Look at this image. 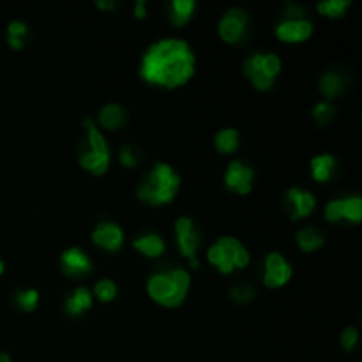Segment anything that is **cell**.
I'll list each match as a JSON object with an SVG mask.
<instances>
[{
  "label": "cell",
  "mask_w": 362,
  "mask_h": 362,
  "mask_svg": "<svg viewBox=\"0 0 362 362\" xmlns=\"http://www.w3.org/2000/svg\"><path fill=\"white\" fill-rule=\"evenodd\" d=\"M140 75L149 84L180 87L195 75V53L182 39H161L142 59Z\"/></svg>",
  "instance_id": "cell-1"
},
{
  "label": "cell",
  "mask_w": 362,
  "mask_h": 362,
  "mask_svg": "<svg viewBox=\"0 0 362 362\" xmlns=\"http://www.w3.org/2000/svg\"><path fill=\"white\" fill-rule=\"evenodd\" d=\"M180 186V177L168 163H155L151 175L140 184L138 198L151 205H164L175 198Z\"/></svg>",
  "instance_id": "cell-2"
},
{
  "label": "cell",
  "mask_w": 362,
  "mask_h": 362,
  "mask_svg": "<svg viewBox=\"0 0 362 362\" xmlns=\"http://www.w3.org/2000/svg\"><path fill=\"white\" fill-rule=\"evenodd\" d=\"M189 274L182 269H173L170 272L154 274L147 283V290L155 303L168 307L179 306L189 288Z\"/></svg>",
  "instance_id": "cell-3"
},
{
  "label": "cell",
  "mask_w": 362,
  "mask_h": 362,
  "mask_svg": "<svg viewBox=\"0 0 362 362\" xmlns=\"http://www.w3.org/2000/svg\"><path fill=\"white\" fill-rule=\"evenodd\" d=\"M209 262L218 267L219 272L230 274L234 269H244L249 263V253L246 247L234 237H223L214 246L209 247Z\"/></svg>",
  "instance_id": "cell-4"
},
{
  "label": "cell",
  "mask_w": 362,
  "mask_h": 362,
  "mask_svg": "<svg viewBox=\"0 0 362 362\" xmlns=\"http://www.w3.org/2000/svg\"><path fill=\"white\" fill-rule=\"evenodd\" d=\"M281 69V60L274 53H256L244 62V75L249 76L258 90H267L274 84V78Z\"/></svg>",
  "instance_id": "cell-5"
},
{
  "label": "cell",
  "mask_w": 362,
  "mask_h": 362,
  "mask_svg": "<svg viewBox=\"0 0 362 362\" xmlns=\"http://www.w3.org/2000/svg\"><path fill=\"white\" fill-rule=\"evenodd\" d=\"M247 15L242 9H231L219 23V36L227 43H239L246 34Z\"/></svg>",
  "instance_id": "cell-6"
},
{
  "label": "cell",
  "mask_w": 362,
  "mask_h": 362,
  "mask_svg": "<svg viewBox=\"0 0 362 362\" xmlns=\"http://www.w3.org/2000/svg\"><path fill=\"white\" fill-rule=\"evenodd\" d=\"M292 278V267L279 253H271L265 260V278L263 283L267 287H283Z\"/></svg>",
  "instance_id": "cell-7"
},
{
  "label": "cell",
  "mask_w": 362,
  "mask_h": 362,
  "mask_svg": "<svg viewBox=\"0 0 362 362\" xmlns=\"http://www.w3.org/2000/svg\"><path fill=\"white\" fill-rule=\"evenodd\" d=\"M253 179H255V171L244 163H240V161H231L228 164L227 173H225L227 186L230 187L231 191H237L240 195H246V193L251 191Z\"/></svg>",
  "instance_id": "cell-8"
},
{
  "label": "cell",
  "mask_w": 362,
  "mask_h": 362,
  "mask_svg": "<svg viewBox=\"0 0 362 362\" xmlns=\"http://www.w3.org/2000/svg\"><path fill=\"white\" fill-rule=\"evenodd\" d=\"M177 240H179V247L182 251V255L187 258H196V249L200 246V237L195 230V225L189 218L177 219L175 223Z\"/></svg>",
  "instance_id": "cell-9"
},
{
  "label": "cell",
  "mask_w": 362,
  "mask_h": 362,
  "mask_svg": "<svg viewBox=\"0 0 362 362\" xmlns=\"http://www.w3.org/2000/svg\"><path fill=\"white\" fill-rule=\"evenodd\" d=\"M276 34L285 43H301L306 41L313 34V25L311 21L298 18V20H285L278 25Z\"/></svg>",
  "instance_id": "cell-10"
},
{
  "label": "cell",
  "mask_w": 362,
  "mask_h": 362,
  "mask_svg": "<svg viewBox=\"0 0 362 362\" xmlns=\"http://www.w3.org/2000/svg\"><path fill=\"white\" fill-rule=\"evenodd\" d=\"M62 269L68 276H84L88 274L92 269V262L80 247H71V249L62 253Z\"/></svg>",
  "instance_id": "cell-11"
},
{
  "label": "cell",
  "mask_w": 362,
  "mask_h": 362,
  "mask_svg": "<svg viewBox=\"0 0 362 362\" xmlns=\"http://www.w3.org/2000/svg\"><path fill=\"white\" fill-rule=\"evenodd\" d=\"M92 240L103 249L117 251L122 246L124 234L115 223H101L96 230L92 231Z\"/></svg>",
  "instance_id": "cell-12"
},
{
  "label": "cell",
  "mask_w": 362,
  "mask_h": 362,
  "mask_svg": "<svg viewBox=\"0 0 362 362\" xmlns=\"http://www.w3.org/2000/svg\"><path fill=\"white\" fill-rule=\"evenodd\" d=\"M288 202L294 205V211H292V219H301L306 218L311 214V211L314 209L316 202H314V196L309 191H303L298 187H292L287 193Z\"/></svg>",
  "instance_id": "cell-13"
},
{
  "label": "cell",
  "mask_w": 362,
  "mask_h": 362,
  "mask_svg": "<svg viewBox=\"0 0 362 362\" xmlns=\"http://www.w3.org/2000/svg\"><path fill=\"white\" fill-rule=\"evenodd\" d=\"M92 307V294L87 288H76L68 298H66V311L69 314H82L84 311Z\"/></svg>",
  "instance_id": "cell-14"
},
{
  "label": "cell",
  "mask_w": 362,
  "mask_h": 362,
  "mask_svg": "<svg viewBox=\"0 0 362 362\" xmlns=\"http://www.w3.org/2000/svg\"><path fill=\"white\" fill-rule=\"evenodd\" d=\"M133 246H135L140 253H144L145 256H151V258L160 256L164 251V242L158 234L142 235V237H138V239L135 240Z\"/></svg>",
  "instance_id": "cell-15"
},
{
  "label": "cell",
  "mask_w": 362,
  "mask_h": 362,
  "mask_svg": "<svg viewBox=\"0 0 362 362\" xmlns=\"http://www.w3.org/2000/svg\"><path fill=\"white\" fill-rule=\"evenodd\" d=\"M336 160L334 155L330 154H320L311 160V173L313 179L318 182H325L332 175V168H334Z\"/></svg>",
  "instance_id": "cell-16"
},
{
  "label": "cell",
  "mask_w": 362,
  "mask_h": 362,
  "mask_svg": "<svg viewBox=\"0 0 362 362\" xmlns=\"http://www.w3.org/2000/svg\"><path fill=\"white\" fill-rule=\"evenodd\" d=\"M80 163L85 170L92 171L94 175H103L104 171L108 170V164H110V154H99V152L87 151L82 155Z\"/></svg>",
  "instance_id": "cell-17"
},
{
  "label": "cell",
  "mask_w": 362,
  "mask_h": 362,
  "mask_svg": "<svg viewBox=\"0 0 362 362\" xmlns=\"http://www.w3.org/2000/svg\"><path fill=\"white\" fill-rule=\"evenodd\" d=\"M99 120L106 129H119L126 122V110L119 104H108L101 110Z\"/></svg>",
  "instance_id": "cell-18"
},
{
  "label": "cell",
  "mask_w": 362,
  "mask_h": 362,
  "mask_svg": "<svg viewBox=\"0 0 362 362\" xmlns=\"http://www.w3.org/2000/svg\"><path fill=\"white\" fill-rule=\"evenodd\" d=\"M297 244L301 246V249L307 251H316L318 247L323 246V237L320 235V231L313 227L303 228V230L297 234Z\"/></svg>",
  "instance_id": "cell-19"
},
{
  "label": "cell",
  "mask_w": 362,
  "mask_h": 362,
  "mask_svg": "<svg viewBox=\"0 0 362 362\" xmlns=\"http://www.w3.org/2000/svg\"><path fill=\"white\" fill-rule=\"evenodd\" d=\"M195 11L193 0H173L170 4V18L173 25H184Z\"/></svg>",
  "instance_id": "cell-20"
},
{
  "label": "cell",
  "mask_w": 362,
  "mask_h": 362,
  "mask_svg": "<svg viewBox=\"0 0 362 362\" xmlns=\"http://www.w3.org/2000/svg\"><path fill=\"white\" fill-rule=\"evenodd\" d=\"M216 149L219 152H225V154H230V152L237 151L239 147V133L235 129H221L216 135Z\"/></svg>",
  "instance_id": "cell-21"
},
{
  "label": "cell",
  "mask_w": 362,
  "mask_h": 362,
  "mask_svg": "<svg viewBox=\"0 0 362 362\" xmlns=\"http://www.w3.org/2000/svg\"><path fill=\"white\" fill-rule=\"evenodd\" d=\"M28 36V27L27 23H23V21L17 20V21H11L8 27V43L11 48L15 50H20L23 48L25 44V39H27Z\"/></svg>",
  "instance_id": "cell-22"
},
{
  "label": "cell",
  "mask_w": 362,
  "mask_h": 362,
  "mask_svg": "<svg viewBox=\"0 0 362 362\" xmlns=\"http://www.w3.org/2000/svg\"><path fill=\"white\" fill-rule=\"evenodd\" d=\"M343 88V78L334 71H329L322 76V80H320V90H322L323 96L327 99H332L341 92Z\"/></svg>",
  "instance_id": "cell-23"
},
{
  "label": "cell",
  "mask_w": 362,
  "mask_h": 362,
  "mask_svg": "<svg viewBox=\"0 0 362 362\" xmlns=\"http://www.w3.org/2000/svg\"><path fill=\"white\" fill-rule=\"evenodd\" d=\"M343 203V219H348L352 223H359L362 219V200L359 196L341 200Z\"/></svg>",
  "instance_id": "cell-24"
},
{
  "label": "cell",
  "mask_w": 362,
  "mask_h": 362,
  "mask_svg": "<svg viewBox=\"0 0 362 362\" xmlns=\"http://www.w3.org/2000/svg\"><path fill=\"white\" fill-rule=\"evenodd\" d=\"M348 6H350V0H325L318 4V11L325 17H343Z\"/></svg>",
  "instance_id": "cell-25"
},
{
  "label": "cell",
  "mask_w": 362,
  "mask_h": 362,
  "mask_svg": "<svg viewBox=\"0 0 362 362\" xmlns=\"http://www.w3.org/2000/svg\"><path fill=\"white\" fill-rule=\"evenodd\" d=\"M37 303H39V292L37 290H25L17 295V304L23 311H34Z\"/></svg>",
  "instance_id": "cell-26"
},
{
  "label": "cell",
  "mask_w": 362,
  "mask_h": 362,
  "mask_svg": "<svg viewBox=\"0 0 362 362\" xmlns=\"http://www.w3.org/2000/svg\"><path fill=\"white\" fill-rule=\"evenodd\" d=\"M96 297L99 298V301H103V303H110V301H113V297L117 295V287L115 283L110 281V279H103V281H99L96 285Z\"/></svg>",
  "instance_id": "cell-27"
},
{
  "label": "cell",
  "mask_w": 362,
  "mask_h": 362,
  "mask_svg": "<svg viewBox=\"0 0 362 362\" xmlns=\"http://www.w3.org/2000/svg\"><path fill=\"white\" fill-rule=\"evenodd\" d=\"M230 297L234 298L235 303L246 304L249 303V301H253V297H255V290H253L251 287H247V285H237V287H231Z\"/></svg>",
  "instance_id": "cell-28"
},
{
  "label": "cell",
  "mask_w": 362,
  "mask_h": 362,
  "mask_svg": "<svg viewBox=\"0 0 362 362\" xmlns=\"http://www.w3.org/2000/svg\"><path fill=\"white\" fill-rule=\"evenodd\" d=\"M313 117L318 124H327L334 119V108L329 103H318L313 108Z\"/></svg>",
  "instance_id": "cell-29"
},
{
  "label": "cell",
  "mask_w": 362,
  "mask_h": 362,
  "mask_svg": "<svg viewBox=\"0 0 362 362\" xmlns=\"http://www.w3.org/2000/svg\"><path fill=\"white\" fill-rule=\"evenodd\" d=\"M325 218H327V221H330V223H334V221H339V219H343L341 200H332V202L327 203Z\"/></svg>",
  "instance_id": "cell-30"
},
{
  "label": "cell",
  "mask_w": 362,
  "mask_h": 362,
  "mask_svg": "<svg viewBox=\"0 0 362 362\" xmlns=\"http://www.w3.org/2000/svg\"><path fill=\"white\" fill-rule=\"evenodd\" d=\"M120 163L128 168H133L138 164V155H136V151L131 145H124L120 149Z\"/></svg>",
  "instance_id": "cell-31"
},
{
  "label": "cell",
  "mask_w": 362,
  "mask_h": 362,
  "mask_svg": "<svg viewBox=\"0 0 362 362\" xmlns=\"http://www.w3.org/2000/svg\"><path fill=\"white\" fill-rule=\"evenodd\" d=\"M357 339H359V334L354 327H348V329L343 330V334H341L343 348H346V350H352V348L355 346V343H357Z\"/></svg>",
  "instance_id": "cell-32"
},
{
  "label": "cell",
  "mask_w": 362,
  "mask_h": 362,
  "mask_svg": "<svg viewBox=\"0 0 362 362\" xmlns=\"http://www.w3.org/2000/svg\"><path fill=\"white\" fill-rule=\"evenodd\" d=\"M135 17L144 18L145 17V0H138L135 6Z\"/></svg>",
  "instance_id": "cell-33"
},
{
  "label": "cell",
  "mask_w": 362,
  "mask_h": 362,
  "mask_svg": "<svg viewBox=\"0 0 362 362\" xmlns=\"http://www.w3.org/2000/svg\"><path fill=\"white\" fill-rule=\"evenodd\" d=\"M97 6H99V8H103V9H113L115 8V0H97Z\"/></svg>",
  "instance_id": "cell-34"
},
{
  "label": "cell",
  "mask_w": 362,
  "mask_h": 362,
  "mask_svg": "<svg viewBox=\"0 0 362 362\" xmlns=\"http://www.w3.org/2000/svg\"><path fill=\"white\" fill-rule=\"evenodd\" d=\"M0 362H11V357L8 354H0Z\"/></svg>",
  "instance_id": "cell-35"
},
{
  "label": "cell",
  "mask_w": 362,
  "mask_h": 362,
  "mask_svg": "<svg viewBox=\"0 0 362 362\" xmlns=\"http://www.w3.org/2000/svg\"><path fill=\"white\" fill-rule=\"evenodd\" d=\"M189 265H191L193 269H198L200 263H198V260H196V258H191V260H189Z\"/></svg>",
  "instance_id": "cell-36"
},
{
  "label": "cell",
  "mask_w": 362,
  "mask_h": 362,
  "mask_svg": "<svg viewBox=\"0 0 362 362\" xmlns=\"http://www.w3.org/2000/svg\"><path fill=\"white\" fill-rule=\"evenodd\" d=\"M4 262H2V260H0V276H2V272H4Z\"/></svg>",
  "instance_id": "cell-37"
}]
</instances>
